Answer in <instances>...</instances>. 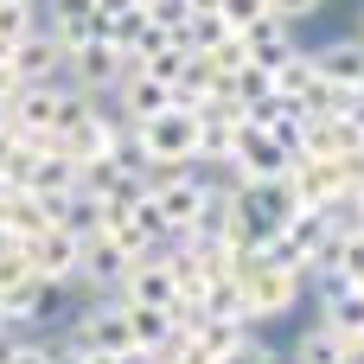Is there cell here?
<instances>
[{
  "mask_svg": "<svg viewBox=\"0 0 364 364\" xmlns=\"http://www.w3.org/2000/svg\"><path fill=\"white\" fill-rule=\"evenodd\" d=\"M230 211L250 224L256 243H269V237H282V230L301 218V198H294L288 179H237V186H230Z\"/></svg>",
  "mask_w": 364,
  "mask_h": 364,
  "instance_id": "6da1fadb",
  "label": "cell"
},
{
  "mask_svg": "<svg viewBox=\"0 0 364 364\" xmlns=\"http://www.w3.org/2000/svg\"><path fill=\"white\" fill-rule=\"evenodd\" d=\"M128 77H134V58H122V51H115V45H102V38H90V45H77V51H64V83H70L77 96H90V102L115 96Z\"/></svg>",
  "mask_w": 364,
  "mask_h": 364,
  "instance_id": "7a4b0ae2",
  "label": "cell"
},
{
  "mask_svg": "<svg viewBox=\"0 0 364 364\" xmlns=\"http://www.w3.org/2000/svg\"><path fill=\"white\" fill-rule=\"evenodd\" d=\"M134 262H141V250L122 230H96V237L77 243V282L96 288V294H122V282H128Z\"/></svg>",
  "mask_w": 364,
  "mask_h": 364,
  "instance_id": "3957f363",
  "label": "cell"
},
{
  "mask_svg": "<svg viewBox=\"0 0 364 364\" xmlns=\"http://www.w3.org/2000/svg\"><path fill=\"white\" fill-rule=\"evenodd\" d=\"M58 346H64V352H83V358H122V352H134V346H128V320H122V301L83 307Z\"/></svg>",
  "mask_w": 364,
  "mask_h": 364,
  "instance_id": "277c9868",
  "label": "cell"
},
{
  "mask_svg": "<svg viewBox=\"0 0 364 364\" xmlns=\"http://www.w3.org/2000/svg\"><path fill=\"white\" fill-rule=\"evenodd\" d=\"M243 294H250V326H262V320H282V314L301 307V275H282L262 256H250L243 262Z\"/></svg>",
  "mask_w": 364,
  "mask_h": 364,
  "instance_id": "5b68a950",
  "label": "cell"
},
{
  "mask_svg": "<svg viewBox=\"0 0 364 364\" xmlns=\"http://www.w3.org/2000/svg\"><path fill=\"white\" fill-rule=\"evenodd\" d=\"M115 301H122V307H166V314H173L179 288H173L166 256H141V262L128 269V282H122V294H115Z\"/></svg>",
  "mask_w": 364,
  "mask_h": 364,
  "instance_id": "8992f818",
  "label": "cell"
},
{
  "mask_svg": "<svg viewBox=\"0 0 364 364\" xmlns=\"http://www.w3.org/2000/svg\"><path fill=\"white\" fill-rule=\"evenodd\" d=\"M38 26H45V38L58 51H77V45L96 38V0H45Z\"/></svg>",
  "mask_w": 364,
  "mask_h": 364,
  "instance_id": "52a82bcc",
  "label": "cell"
},
{
  "mask_svg": "<svg viewBox=\"0 0 364 364\" xmlns=\"http://www.w3.org/2000/svg\"><path fill=\"white\" fill-rule=\"evenodd\" d=\"M237 38H243L250 64H256V70H269V77H275V70L301 51V45H294V26H288V19H275V13H269V19H256L250 32H237Z\"/></svg>",
  "mask_w": 364,
  "mask_h": 364,
  "instance_id": "ba28073f",
  "label": "cell"
},
{
  "mask_svg": "<svg viewBox=\"0 0 364 364\" xmlns=\"http://www.w3.org/2000/svg\"><path fill=\"white\" fill-rule=\"evenodd\" d=\"M364 141L346 128V122H307L301 128V160H326V166H346V160H358Z\"/></svg>",
  "mask_w": 364,
  "mask_h": 364,
  "instance_id": "9c48e42d",
  "label": "cell"
},
{
  "mask_svg": "<svg viewBox=\"0 0 364 364\" xmlns=\"http://www.w3.org/2000/svg\"><path fill=\"white\" fill-rule=\"evenodd\" d=\"M13 77H19V83H58V77H64V51L45 38V26L13 45Z\"/></svg>",
  "mask_w": 364,
  "mask_h": 364,
  "instance_id": "30bf717a",
  "label": "cell"
},
{
  "mask_svg": "<svg viewBox=\"0 0 364 364\" xmlns=\"http://www.w3.org/2000/svg\"><path fill=\"white\" fill-rule=\"evenodd\" d=\"M26 256H32V275H45V282H77V237L70 230H45L38 243H26Z\"/></svg>",
  "mask_w": 364,
  "mask_h": 364,
  "instance_id": "8fae6325",
  "label": "cell"
},
{
  "mask_svg": "<svg viewBox=\"0 0 364 364\" xmlns=\"http://www.w3.org/2000/svg\"><path fill=\"white\" fill-rule=\"evenodd\" d=\"M314 326H326L333 339L358 346V339H364V294H358V288H326V301H320V320H314Z\"/></svg>",
  "mask_w": 364,
  "mask_h": 364,
  "instance_id": "7c38bea8",
  "label": "cell"
},
{
  "mask_svg": "<svg viewBox=\"0 0 364 364\" xmlns=\"http://www.w3.org/2000/svg\"><path fill=\"white\" fill-rule=\"evenodd\" d=\"M314 64H320V83H333V90H364V45H358V38H333V45H320Z\"/></svg>",
  "mask_w": 364,
  "mask_h": 364,
  "instance_id": "4fadbf2b",
  "label": "cell"
},
{
  "mask_svg": "<svg viewBox=\"0 0 364 364\" xmlns=\"http://www.w3.org/2000/svg\"><path fill=\"white\" fill-rule=\"evenodd\" d=\"M115 96H122V128H141V122H154V115H166V109H173V90H166V83H154V77H141V70H134Z\"/></svg>",
  "mask_w": 364,
  "mask_h": 364,
  "instance_id": "5bb4252c",
  "label": "cell"
},
{
  "mask_svg": "<svg viewBox=\"0 0 364 364\" xmlns=\"http://www.w3.org/2000/svg\"><path fill=\"white\" fill-rule=\"evenodd\" d=\"M205 320L250 326V294H243V275H211V282H205Z\"/></svg>",
  "mask_w": 364,
  "mask_h": 364,
  "instance_id": "9a60e30c",
  "label": "cell"
},
{
  "mask_svg": "<svg viewBox=\"0 0 364 364\" xmlns=\"http://www.w3.org/2000/svg\"><path fill=\"white\" fill-rule=\"evenodd\" d=\"M269 83H275V102H294V109H307V96L320 90V64H314V51H294V58H288V64H282Z\"/></svg>",
  "mask_w": 364,
  "mask_h": 364,
  "instance_id": "2e32d148",
  "label": "cell"
},
{
  "mask_svg": "<svg viewBox=\"0 0 364 364\" xmlns=\"http://www.w3.org/2000/svg\"><path fill=\"white\" fill-rule=\"evenodd\" d=\"M294 364H346V339H333L326 326H307L294 339Z\"/></svg>",
  "mask_w": 364,
  "mask_h": 364,
  "instance_id": "e0dca14e",
  "label": "cell"
},
{
  "mask_svg": "<svg viewBox=\"0 0 364 364\" xmlns=\"http://www.w3.org/2000/svg\"><path fill=\"white\" fill-rule=\"evenodd\" d=\"M38 32V0H0V45H19Z\"/></svg>",
  "mask_w": 364,
  "mask_h": 364,
  "instance_id": "ac0fdd59",
  "label": "cell"
},
{
  "mask_svg": "<svg viewBox=\"0 0 364 364\" xmlns=\"http://www.w3.org/2000/svg\"><path fill=\"white\" fill-rule=\"evenodd\" d=\"M141 13H147V26L166 32V38H186V26H192V0H147Z\"/></svg>",
  "mask_w": 364,
  "mask_h": 364,
  "instance_id": "d6986e66",
  "label": "cell"
},
{
  "mask_svg": "<svg viewBox=\"0 0 364 364\" xmlns=\"http://www.w3.org/2000/svg\"><path fill=\"white\" fill-rule=\"evenodd\" d=\"M218 19L230 32H250L256 19H269V0H218Z\"/></svg>",
  "mask_w": 364,
  "mask_h": 364,
  "instance_id": "ffe728a7",
  "label": "cell"
},
{
  "mask_svg": "<svg viewBox=\"0 0 364 364\" xmlns=\"http://www.w3.org/2000/svg\"><path fill=\"white\" fill-rule=\"evenodd\" d=\"M218 364H269V346H262V339H256V326H250V333H243V339H237Z\"/></svg>",
  "mask_w": 364,
  "mask_h": 364,
  "instance_id": "44dd1931",
  "label": "cell"
},
{
  "mask_svg": "<svg viewBox=\"0 0 364 364\" xmlns=\"http://www.w3.org/2000/svg\"><path fill=\"white\" fill-rule=\"evenodd\" d=\"M320 6H326V0H269V13H275V19H288V26H301V19H314Z\"/></svg>",
  "mask_w": 364,
  "mask_h": 364,
  "instance_id": "7402d4cb",
  "label": "cell"
},
{
  "mask_svg": "<svg viewBox=\"0 0 364 364\" xmlns=\"http://www.w3.org/2000/svg\"><path fill=\"white\" fill-rule=\"evenodd\" d=\"M346 128H352V134H358V141H364V90H358V96H352V102H346Z\"/></svg>",
  "mask_w": 364,
  "mask_h": 364,
  "instance_id": "603a6c76",
  "label": "cell"
},
{
  "mask_svg": "<svg viewBox=\"0 0 364 364\" xmlns=\"http://www.w3.org/2000/svg\"><path fill=\"white\" fill-rule=\"evenodd\" d=\"M19 96V77H13V64H0V102H13Z\"/></svg>",
  "mask_w": 364,
  "mask_h": 364,
  "instance_id": "cb8c5ba5",
  "label": "cell"
},
{
  "mask_svg": "<svg viewBox=\"0 0 364 364\" xmlns=\"http://www.w3.org/2000/svg\"><path fill=\"white\" fill-rule=\"evenodd\" d=\"M51 364H96V358H83V352H64V346H51Z\"/></svg>",
  "mask_w": 364,
  "mask_h": 364,
  "instance_id": "d4e9b609",
  "label": "cell"
},
{
  "mask_svg": "<svg viewBox=\"0 0 364 364\" xmlns=\"http://www.w3.org/2000/svg\"><path fill=\"white\" fill-rule=\"evenodd\" d=\"M6 128H13V109H6V102H0V134H6Z\"/></svg>",
  "mask_w": 364,
  "mask_h": 364,
  "instance_id": "484cf974",
  "label": "cell"
},
{
  "mask_svg": "<svg viewBox=\"0 0 364 364\" xmlns=\"http://www.w3.org/2000/svg\"><path fill=\"white\" fill-rule=\"evenodd\" d=\"M0 64H13V45H0Z\"/></svg>",
  "mask_w": 364,
  "mask_h": 364,
  "instance_id": "4316f807",
  "label": "cell"
},
{
  "mask_svg": "<svg viewBox=\"0 0 364 364\" xmlns=\"http://www.w3.org/2000/svg\"><path fill=\"white\" fill-rule=\"evenodd\" d=\"M358 45H364V19H358Z\"/></svg>",
  "mask_w": 364,
  "mask_h": 364,
  "instance_id": "83f0119b",
  "label": "cell"
},
{
  "mask_svg": "<svg viewBox=\"0 0 364 364\" xmlns=\"http://www.w3.org/2000/svg\"><path fill=\"white\" fill-rule=\"evenodd\" d=\"M0 346H6V326H0Z\"/></svg>",
  "mask_w": 364,
  "mask_h": 364,
  "instance_id": "f1b7e54d",
  "label": "cell"
}]
</instances>
